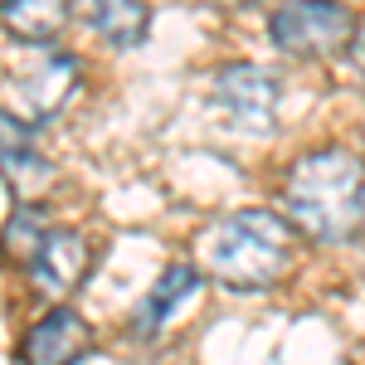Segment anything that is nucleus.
<instances>
[{
	"instance_id": "obj_1",
	"label": "nucleus",
	"mask_w": 365,
	"mask_h": 365,
	"mask_svg": "<svg viewBox=\"0 0 365 365\" xmlns=\"http://www.w3.org/2000/svg\"><path fill=\"white\" fill-rule=\"evenodd\" d=\"M282 210L312 244H346L365 225V161L346 146H322L287 166Z\"/></svg>"
},
{
	"instance_id": "obj_2",
	"label": "nucleus",
	"mask_w": 365,
	"mask_h": 365,
	"mask_svg": "<svg viewBox=\"0 0 365 365\" xmlns=\"http://www.w3.org/2000/svg\"><path fill=\"white\" fill-rule=\"evenodd\" d=\"M292 220L273 210H229L200 234V263L229 292H268L292 268Z\"/></svg>"
},
{
	"instance_id": "obj_3",
	"label": "nucleus",
	"mask_w": 365,
	"mask_h": 365,
	"mask_svg": "<svg viewBox=\"0 0 365 365\" xmlns=\"http://www.w3.org/2000/svg\"><path fill=\"white\" fill-rule=\"evenodd\" d=\"M273 44L292 58H331L346 54L356 44V15L341 5V0H287L278 15H273Z\"/></svg>"
},
{
	"instance_id": "obj_4",
	"label": "nucleus",
	"mask_w": 365,
	"mask_h": 365,
	"mask_svg": "<svg viewBox=\"0 0 365 365\" xmlns=\"http://www.w3.org/2000/svg\"><path fill=\"white\" fill-rule=\"evenodd\" d=\"M210 98L220 113L234 117V127L244 132H268L278 117V73L263 63H229L215 73Z\"/></svg>"
},
{
	"instance_id": "obj_5",
	"label": "nucleus",
	"mask_w": 365,
	"mask_h": 365,
	"mask_svg": "<svg viewBox=\"0 0 365 365\" xmlns=\"http://www.w3.org/2000/svg\"><path fill=\"white\" fill-rule=\"evenodd\" d=\"M73 88H78V63H73V54H58V49H44V58L34 68H20V78L5 73V93L20 98V122L58 117V108L68 103Z\"/></svg>"
},
{
	"instance_id": "obj_6",
	"label": "nucleus",
	"mask_w": 365,
	"mask_h": 365,
	"mask_svg": "<svg viewBox=\"0 0 365 365\" xmlns=\"http://www.w3.org/2000/svg\"><path fill=\"white\" fill-rule=\"evenodd\" d=\"M93 346L88 322L73 307H49L20 341V361L25 365H73Z\"/></svg>"
},
{
	"instance_id": "obj_7",
	"label": "nucleus",
	"mask_w": 365,
	"mask_h": 365,
	"mask_svg": "<svg viewBox=\"0 0 365 365\" xmlns=\"http://www.w3.org/2000/svg\"><path fill=\"white\" fill-rule=\"evenodd\" d=\"M93 268V249H88V239L78 229H54L49 239H44V249L34 253V263H29V282L44 292V297H68L83 273Z\"/></svg>"
},
{
	"instance_id": "obj_8",
	"label": "nucleus",
	"mask_w": 365,
	"mask_h": 365,
	"mask_svg": "<svg viewBox=\"0 0 365 365\" xmlns=\"http://www.w3.org/2000/svg\"><path fill=\"white\" fill-rule=\"evenodd\" d=\"M78 15L113 49H137L151 29V10L141 0H78Z\"/></svg>"
},
{
	"instance_id": "obj_9",
	"label": "nucleus",
	"mask_w": 365,
	"mask_h": 365,
	"mask_svg": "<svg viewBox=\"0 0 365 365\" xmlns=\"http://www.w3.org/2000/svg\"><path fill=\"white\" fill-rule=\"evenodd\" d=\"M195 287H200V273L190 268V263H170L166 273L156 278V287L141 297V307L132 312V336H137V341H151L156 331H161V322H166V317L180 307Z\"/></svg>"
},
{
	"instance_id": "obj_10",
	"label": "nucleus",
	"mask_w": 365,
	"mask_h": 365,
	"mask_svg": "<svg viewBox=\"0 0 365 365\" xmlns=\"http://www.w3.org/2000/svg\"><path fill=\"white\" fill-rule=\"evenodd\" d=\"M68 20V0H5V34L20 44H49Z\"/></svg>"
},
{
	"instance_id": "obj_11",
	"label": "nucleus",
	"mask_w": 365,
	"mask_h": 365,
	"mask_svg": "<svg viewBox=\"0 0 365 365\" xmlns=\"http://www.w3.org/2000/svg\"><path fill=\"white\" fill-rule=\"evenodd\" d=\"M54 229H49V220L34 210V205H25V210H15L10 215V225H5V244H10V253L20 258V263H34V253L44 249V239H49Z\"/></svg>"
},
{
	"instance_id": "obj_12",
	"label": "nucleus",
	"mask_w": 365,
	"mask_h": 365,
	"mask_svg": "<svg viewBox=\"0 0 365 365\" xmlns=\"http://www.w3.org/2000/svg\"><path fill=\"white\" fill-rule=\"evenodd\" d=\"M351 54H356V63L365 68V25H361V34H356V44H351Z\"/></svg>"
}]
</instances>
